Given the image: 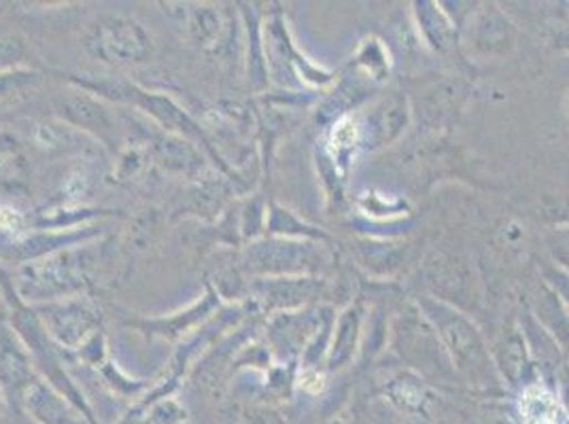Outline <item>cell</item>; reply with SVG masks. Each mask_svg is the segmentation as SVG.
<instances>
[{
	"mask_svg": "<svg viewBox=\"0 0 569 424\" xmlns=\"http://www.w3.org/2000/svg\"><path fill=\"white\" fill-rule=\"evenodd\" d=\"M417 306L423 310L433 325L445 351L451 359L452 370L476 384H496L498 370L480 331L475 323L451 304L436 297H421Z\"/></svg>",
	"mask_w": 569,
	"mask_h": 424,
	"instance_id": "6da1fadb",
	"label": "cell"
},
{
	"mask_svg": "<svg viewBox=\"0 0 569 424\" xmlns=\"http://www.w3.org/2000/svg\"><path fill=\"white\" fill-rule=\"evenodd\" d=\"M393 346L408 365L427 376L449 377L455 374L449 354L419 306L403 307L396 316Z\"/></svg>",
	"mask_w": 569,
	"mask_h": 424,
	"instance_id": "7a4b0ae2",
	"label": "cell"
},
{
	"mask_svg": "<svg viewBox=\"0 0 569 424\" xmlns=\"http://www.w3.org/2000/svg\"><path fill=\"white\" fill-rule=\"evenodd\" d=\"M86 48L107 64L126 67L149 58L151 39L139 22L121 16H107L90 26Z\"/></svg>",
	"mask_w": 569,
	"mask_h": 424,
	"instance_id": "3957f363",
	"label": "cell"
},
{
	"mask_svg": "<svg viewBox=\"0 0 569 424\" xmlns=\"http://www.w3.org/2000/svg\"><path fill=\"white\" fill-rule=\"evenodd\" d=\"M321 255L309 242H287L270 240L256 244L249 251L247 265L253 272L270 276H289V274H309L319 270Z\"/></svg>",
	"mask_w": 569,
	"mask_h": 424,
	"instance_id": "277c9868",
	"label": "cell"
},
{
	"mask_svg": "<svg viewBox=\"0 0 569 424\" xmlns=\"http://www.w3.org/2000/svg\"><path fill=\"white\" fill-rule=\"evenodd\" d=\"M468 43L480 55L503 58L517 46V28L496 4H487L470 20Z\"/></svg>",
	"mask_w": 569,
	"mask_h": 424,
	"instance_id": "5b68a950",
	"label": "cell"
},
{
	"mask_svg": "<svg viewBox=\"0 0 569 424\" xmlns=\"http://www.w3.org/2000/svg\"><path fill=\"white\" fill-rule=\"evenodd\" d=\"M41 319L46 323V330L69 349L83 344L86 337L98 325L94 307L79 300H64V302L49 304L41 310Z\"/></svg>",
	"mask_w": 569,
	"mask_h": 424,
	"instance_id": "8992f818",
	"label": "cell"
},
{
	"mask_svg": "<svg viewBox=\"0 0 569 424\" xmlns=\"http://www.w3.org/2000/svg\"><path fill=\"white\" fill-rule=\"evenodd\" d=\"M410 119L408 100L403 95H389L372 107V111L366 115V123L361 128V134L368 142V147H385L396 141Z\"/></svg>",
	"mask_w": 569,
	"mask_h": 424,
	"instance_id": "52a82bcc",
	"label": "cell"
},
{
	"mask_svg": "<svg viewBox=\"0 0 569 424\" xmlns=\"http://www.w3.org/2000/svg\"><path fill=\"white\" fill-rule=\"evenodd\" d=\"M423 279L427 289L433 293L431 297L440 302H447L451 297L461 300L472 289V274L468 272V267L449 255L433 253L423 265Z\"/></svg>",
	"mask_w": 569,
	"mask_h": 424,
	"instance_id": "ba28073f",
	"label": "cell"
},
{
	"mask_svg": "<svg viewBox=\"0 0 569 424\" xmlns=\"http://www.w3.org/2000/svg\"><path fill=\"white\" fill-rule=\"evenodd\" d=\"M26 412L30 418L39 424H88V418L81 416V410L71 405L64 395L56 393L51 386L43 382H34L26 391Z\"/></svg>",
	"mask_w": 569,
	"mask_h": 424,
	"instance_id": "9c48e42d",
	"label": "cell"
},
{
	"mask_svg": "<svg viewBox=\"0 0 569 424\" xmlns=\"http://www.w3.org/2000/svg\"><path fill=\"white\" fill-rule=\"evenodd\" d=\"M30 361L22 346L9 335H0V393L2 397L24 400L26 391L34 384Z\"/></svg>",
	"mask_w": 569,
	"mask_h": 424,
	"instance_id": "30bf717a",
	"label": "cell"
},
{
	"mask_svg": "<svg viewBox=\"0 0 569 424\" xmlns=\"http://www.w3.org/2000/svg\"><path fill=\"white\" fill-rule=\"evenodd\" d=\"M321 325V314L310 312H283L277 316L270 325V337L272 344L279 351L287 353H300L307 346V340L315 335V331Z\"/></svg>",
	"mask_w": 569,
	"mask_h": 424,
	"instance_id": "8fae6325",
	"label": "cell"
},
{
	"mask_svg": "<svg viewBox=\"0 0 569 424\" xmlns=\"http://www.w3.org/2000/svg\"><path fill=\"white\" fill-rule=\"evenodd\" d=\"M493 363L503 380H508L512 386L521 384L529 370V349L525 342V331L508 327L499 335L493 351Z\"/></svg>",
	"mask_w": 569,
	"mask_h": 424,
	"instance_id": "7c38bea8",
	"label": "cell"
},
{
	"mask_svg": "<svg viewBox=\"0 0 569 424\" xmlns=\"http://www.w3.org/2000/svg\"><path fill=\"white\" fill-rule=\"evenodd\" d=\"M263 300L272 307H298L305 306L315 295L321 291V284L315 279H289V276H279V279H263L260 286Z\"/></svg>",
	"mask_w": 569,
	"mask_h": 424,
	"instance_id": "4fadbf2b",
	"label": "cell"
},
{
	"mask_svg": "<svg viewBox=\"0 0 569 424\" xmlns=\"http://www.w3.org/2000/svg\"><path fill=\"white\" fill-rule=\"evenodd\" d=\"M60 115L79 130H92L98 137L111 132V119L100 102L88 95L74 94L60 102Z\"/></svg>",
	"mask_w": 569,
	"mask_h": 424,
	"instance_id": "5bb4252c",
	"label": "cell"
},
{
	"mask_svg": "<svg viewBox=\"0 0 569 424\" xmlns=\"http://www.w3.org/2000/svg\"><path fill=\"white\" fill-rule=\"evenodd\" d=\"M359 330H361V310L359 306L347 307L333 327L336 335H333L330 356H328V363L332 370L345 367L353 359Z\"/></svg>",
	"mask_w": 569,
	"mask_h": 424,
	"instance_id": "9a60e30c",
	"label": "cell"
},
{
	"mask_svg": "<svg viewBox=\"0 0 569 424\" xmlns=\"http://www.w3.org/2000/svg\"><path fill=\"white\" fill-rule=\"evenodd\" d=\"M419 24L426 34L427 43L438 51H447L457 43V32L451 20L440 11L438 4L423 2L419 4Z\"/></svg>",
	"mask_w": 569,
	"mask_h": 424,
	"instance_id": "2e32d148",
	"label": "cell"
},
{
	"mask_svg": "<svg viewBox=\"0 0 569 424\" xmlns=\"http://www.w3.org/2000/svg\"><path fill=\"white\" fill-rule=\"evenodd\" d=\"M538 316L545 323L548 331L555 335V340L561 344V349L569 354V312L557 300V295L548 289L545 297L540 300Z\"/></svg>",
	"mask_w": 569,
	"mask_h": 424,
	"instance_id": "e0dca14e",
	"label": "cell"
},
{
	"mask_svg": "<svg viewBox=\"0 0 569 424\" xmlns=\"http://www.w3.org/2000/svg\"><path fill=\"white\" fill-rule=\"evenodd\" d=\"M552 397L546 393H538L536 397L531 393H527V410H525V418L529 424H559V412L557 405L552 403Z\"/></svg>",
	"mask_w": 569,
	"mask_h": 424,
	"instance_id": "ac0fdd59",
	"label": "cell"
},
{
	"mask_svg": "<svg viewBox=\"0 0 569 424\" xmlns=\"http://www.w3.org/2000/svg\"><path fill=\"white\" fill-rule=\"evenodd\" d=\"M186 421H188L186 407L177 401L164 400L151 407L147 424H186Z\"/></svg>",
	"mask_w": 569,
	"mask_h": 424,
	"instance_id": "d6986e66",
	"label": "cell"
},
{
	"mask_svg": "<svg viewBox=\"0 0 569 424\" xmlns=\"http://www.w3.org/2000/svg\"><path fill=\"white\" fill-rule=\"evenodd\" d=\"M190 28L198 41H211L219 32V18L211 9H200L193 13Z\"/></svg>",
	"mask_w": 569,
	"mask_h": 424,
	"instance_id": "ffe728a7",
	"label": "cell"
},
{
	"mask_svg": "<svg viewBox=\"0 0 569 424\" xmlns=\"http://www.w3.org/2000/svg\"><path fill=\"white\" fill-rule=\"evenodd\" d=\"M545 281L548 289L557 295V300L569 312V274L559 265H548L545 270Z\"/></svg>",
	"mask_w": 569,
	"mask_h": 424,
	"instance_id": "44dd1931",
	"label": "cell"
},
{
	"mask_svg": "<svg viewBox=\"0 0 569 424\" xmlns=\"http://www.w3.org/2000/svg\"><path fill=\"white\" fill-rule=\"evenodd\" d=\"M0 230L9 234H20L24 230V216L16 209L2 206L0 209Z\"/></svg>",
	"mask_w": 569,
	"mask_h": 424,
	"instance_id": "7402d4cb",
	"label": "cell"
},
{
	"mask_svg": "<svg viewBox=\"0 0 569 424\" xmlns=\"http://www.w3.org/2000/svg\"><path fill=\"white\" fill-rule=\"evenodd\" d=\"M375 424H412L410 416L400 412L398 407L382 405L375 412Z\"/></svg>",
	"mask_w": 569,
	"mask_h": 424,
	"instance_id": "603a6c76",
	"label": "cell"
},
{
	"mask_svg": "<svg viewBox=\"0 0 569 424\" xmlns=\"http://www.w3.org/2000/svg\"><path fill=\"white\" fill-rule=\"evenodd\" d=\"M552 253L559 260V267H563L569 274V236H561L559 240H555Z\"/></svg>",
	"mask_w": 569,
	"mask_h": 424,
	"instance_id": "cb8c5ba5",
	"label": "cell"
},
{
	"mask_svg": "<svg viewBox=\"0 0 569 424\" xmlns=\"http://www.w3.org/2000/svg\"><path fill=\"white\" fill-rule=\"evenodd\" d=\"M256 424H283L279 421V416L277 414H272V412H261L258 414V418H256Z\"/></svg>",
	"mask_w": 569,
	"mask_h": 424,
	"instance_id": "d4e9b609",
	"label": "cell"
},
{
	"mask_svg": "<svg viewBox=\"0 0 569 424\" xmlns=\"http://www.w3.org/2000/svg\"><path fill=\"white\" fill-rule=\"evenodd\" d=\"M559 424H569V421L568 418H566V416H563V418H561V423Z\"/></svg>",
	"mask_w": 569,
	"mask_h": 424,
	"instance_id": "484cf974",
	"label": "cell"
},
{
	"mask_svg": "<svg viewBox=\"0 0 569 424\" xmlns=\"http://www.w3.org/2000/svg\"><path fill=\"white\" fill-rule=\"evenodd\" d=\"M0 403H2V395H0Z\"/></svg>",
	"mask_w": 569,
	"mask_h": 424,
	"instance_id": "4316f807",
	"label": "cell"
},
{
	"mask_svg": "<svg viewBox=\"0 0 569 424\" xmlns=\"http://www.w3.org/2000/svg\"><path fill=\"white\" fill-rule=\"evenodd\" d=\"M440 424H451V423H440Z\"/></svg>",
	"mask_w": 569,
	"mask_h": 424,
	"instance_id": "83f0119b",
	"label": "cell"
}]
</instances>
